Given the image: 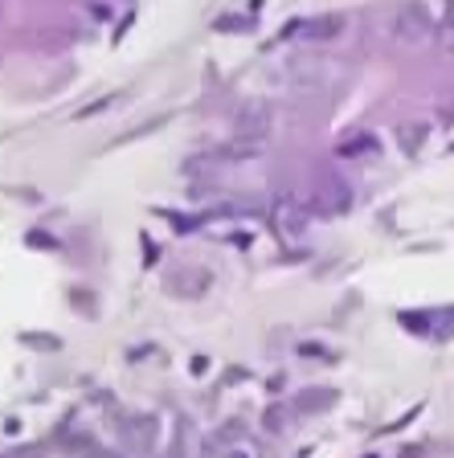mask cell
<instances>
[{"label":"cell","mask_w":454,"mask_h":458,"mask_svg":"<svg viewBox=\"0 0 454 458\" xmlns=\"http://www.w3.org/2000/svg\"><path fill=\"white\" fill-rule=\"evenodd\" d=\"M213 29H221V33H237V29H250V21H246V17H217Z\"/></svg>","instance_id":"5b68a950"},{"label":"cell","mask_w":454,"mask_h":458,"mask_svg":"<svg viewBox=\"0 0 454 458\" xmlns=\"http://www.w3.org/2000/svg\"><path fill=\"white\" fill-rule=\"evenodd\" d=\"M274 221H278V229H287V233H303V209L291 205V201H282V205L274 209Z\"/></svg>","instance_id":"7a4b0ae2"},{"label":"cell","mask_w":454,"mask_h":458,"mask_svg":"<svg viewBox=\"0 0 454 458\" xmlns=\"http://www.w3.org/2000/svg\"><path fill=\"white\" fill-rule=\"evenodd\" d=\"M299 352H303V356H332L323 344H299Z\"/></svg>","instance_id":"8992f818"},{"label":"cell","mask_w":454,"mask_h":458,"mask_svg":"<svg viewBox=\"0 0 454 458\" xmlns=\"http://www.w3.org/2000/svg\"><path fill=\"white\" fill-rule=\"evenodd\" d=\"M94 458H115V455H102V450H98V455H94Z\"/></svg>","instance_id":"52a82bcc"},{"label":"cell","mask_w":454,"mask_h":458,"mask_svg":"<svg viewBox=\"0 0 454 458\" xmlns=\"http://www.w3.org/2000/svg\"><path fill=\"white\" fill-rule=\"evenodd\" d=\"M340 25H344V17H319V21L307 25V29H311V37H336Z\"/></svg>","instance_id":"3957f363"},{"label":"cell","mask_w":454,"mask_h":458,"mask_svg":"<svg viewBox=\"0 0 454 458\" xmlns=\"http://www.w3.org/2000/svg\"><path fill=\"white\" fill-rule=\"evenodd\" d=\"M21 344H29V348H49V352H53V348H57V336H33V331H25Z\"/></svg>","instance_id":"277c9868"},{"label":"cell","mask_w":454,"mask_h":458,"mask_svg":"<svg viewBox=\"0 0 454 458\" xmlns=\"http://www.w3.org/2000/svg\"><path fill=\"white\" fill-rule=\"evenodd\" d=\"M233 131L242 139H266V131H271V107L266 102H246L237 111V119H233Z\"/></svg>","instance_id":"6da1fadb"}]
</instances>
